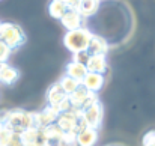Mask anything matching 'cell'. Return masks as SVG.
I'll use <instances>...</instances> for the list:
<instances>
[{
    "mask_svg": "<svg viewBox=\"0 0 155 146\" xmlns=\"http://www.w3.org/2000/svg\"><path fill=\"white\" fill-rule=\"evenodd\" d=\"M45 99H47V105L54 107L60 114L71 110V104H69L68 95L65 94V91L62 89V86L59 85V81L54 83L51 88H48L47 95H45Z\"/></svg>",
    "mask_w": 155,
    "mask_h": 146,
    "instance_id": "cell-4",
    "label": "cell"
},
{
    "mask_svg": "<svg viewBox=\"0 0 155 146\" xmlns=\"http://www.w3.org/2000/svg\"><path fill=\"white\" fill-rule=\"evenodd\" d=\"M81 116L86 122V125L89 128H94V130H98L103 124V118H104V108L103 104L100 102V99L97 102H94L91 107H87L86 110L81 111Z\"/></svg>",
    "mask_w": 155,
    "mask_h": 146,
    "instance_id": "cell-6",
    "label": "cell"
},
{
    "mask_svg": "<svg viewBox=\"0 0 155 146\" xmlns=\"http://www.w3.org/2000/svg\"><path fill=\"white\" fill-rule=\"evenodd\" d=\"M20 136V140L23 146H42L47 145V139L44 134V130H26Z\"/></svg>",
    "mask_w": 155,
    "mask_h": 146,
    "instance_id": "cell-7",
    "label": "cell"
},
{
    "mask_svg": "<svg viewBox=\"0 0 155 146\" xmlns=\"http://www.w3.org/2000/svg\"><path fill=\"white\" fill-rule=\"evenodd\" d=\"M42 146H48V145H42Z\"/></svg>",
    "mask_w": 155,
    "mask_h": 146,
    "instance_id": "cell-26",
    "label": "cell"
},
{
    "mask_svg": "<svg viewBox=\"0 0 155 146\" xmlns=\"http://www.w3.org/2000/svg\"><path fill=\"white\" fill-rule=\"evenodd\" d=\"M68 99H69V104H71V110L83 111L87 107H91L94 102H97L98 97H97V94L89 92L84 86H80L75 92L68 95Z\"/></svg>",
    "mask_w": 155,
    "mask_h": 146,
    "instance_id": "cell-5",
    "label": "cell"
},
{
    "mask_svg": "<svg viewBox=\"0 0 155 146\" xmlns=\"http://www.w3.org/2000/svg\"><path fill=\"white\" fill-rule=\"evenodd\" d=\"M87 59H89V53L87 51H84V53H77V54H74V62H78V63H83V65H86V62H87Z\"/></svg>",
    "mask_w": 155,
    "mask_h": 146,
    "instance_id": "cell-24",
    "label": "cell"
},
{
    "mask_svg": "<svg viewBox=\"0 0 155 146\" xmlns=\"http://www.w3.org/2000/svg\"><path fill=\"white\" fill-rule=\"evenodd\" d=\"M44 134H45L47 145H48V146H51V145H54V143H57V142L62 139V136H63L62 130H60V128H59L56 124L45 127V128H44Z\"/></svg>",
    "mask_w": 155,
    "mask_h": 146,
    "instance_id": "cell-18",
    "label": "cell"
},
{
    "mask_svg": "<svg viewBox=\"0 0 155 146\" xmlns=\"http://www.w3.org/2000/svg\"><path fill=\"white\" fill-rule=\"evenodd\" d=\"M116 146H120V145H116Z\"/></svg>",
    "mask_w": 155,
    "mask_h": 146,
    "instance_id": "cell-29",
    "label": "cell"
},
{
    "mask_svg": "<svg viewBox=\"0 0 155 146\" xmlns=\"http://www.w3.org/2000/svg\"><path fill=\"white\" fill-rule=\"evenodd\" d=\"M143 146H155V130L148 131L143 136Z\"/></svg>",
    "mask_w": 155,
    "mask_h": 146,
    "instance_id": "cell-23",
    "label": "cell"
},
{
    "mask_svg": "<svg viewBox=\"0 0 155 146\" xmlns=\"http://www.w3.org/2000/svg\"><path fill=\"white\" fill-rule=\"evenodd\" d=\"M12 54V50L9 48L5 42L0 41V63H6V60L11 57Z\"/></svg>",
    "mask_w": 155,
    "mask_h": 146,
    "instance_id": "cell-22",
    "label": "cell"
},
{
    "mask_svg": "<svg viewBox=\"0 0 155 146\" xmlns=\"http://www.w3.org/2000/svg\"><path fill=\"white\" fill-rule=\"evenodd\" d=\"M83 17L75 11V9H68V12L62 17V26L66 29V32H72V30H77V29H81L83 26Z\"/></svg>",
    "mask_w": 155,
    "mask_h": 146,
    "instance_id": "cell-8",
    "label": "cell"
},
{
    "mask_svg": "<svg viewBox=\"0 0 155 146\" xmlns=\"http://www.w3.org/2000/svg\"><path fill=\"white\" fill-rule=\"evenodd\" d=\"M0 26H2V21H0Z\"/></svg>",
    "mask_w": 155,
    "mask_h": 146,
    "instance_id": "cell-27",
    "label": "cell"
},
{
    "mask_svg": "<svg viewBox=\"0 0 155 146\" xmlns=\"http://www.w3.org/2000/svg\"><path fill=\"white\" fill-rule=\"evenodd\" d=\"M0 124L8 127L15 134H21L27 130V111L21 108L0 110Z\"/></svg>",
    "mask_w": 155,
    "mask_h": 146,
    "instance_id": "cell-3",
    "label": "cell"
},
{
    "mask_svg": "<svg viewBox=\"0 0 155 146\" xmlns=\"http://www.w3.org/2000/svg\"><path fill=\"white\" fill-rule=\"evenodd\" d=\"M86 68H87V72H94V74H101V75H104V72L108 68L107 57L105 56H89V59L86 62Z\"/></svg>",
    "mask_w": 155,
    "mask_h": 146,
    "instance_id": "cell-10",
    "label": "cell"
},
{
    "mask_svg": "<svg viewBox=\"0 0 155 146\" xmlns=\"http://www.w3.org/2000/svg\"><path fill=\"white\" fill-rule=\"evenodd\" d=\"M18 78H20V71H18L17 68H14V66L6 65V66L3 68V71L0 72V83H3V85H6V86L14 85Z\"/></svg>",
    "mask_w": 155,
    "mask_h": 146,
    "instance_id": "cell-16",
    "label": "cell"
},
{
    "mask_svg": "<svg viewBox=\"0 0 155 146\" xmlns=\"http://www.w3.org/2000/svg\"><path fill=\"white\" fill-rule=\"evenodd\" d=\"M111 146H116V145H111Z\"/></svg>",
    "mask_w": 155,
    "mask_h": 146,
    "instance_id": "cell-28",
    "label": "cell"
},
{
    "mask_svg": "<svg viewBox=\"0 0 155 146\" xmlns=\"http://www.w3.org/2000/svg\"><path fill=\"white\" fill-rule=\"evenodd\" d=\"M8 146H23L21 140H20V136H18V134H15V136H14V139L8 143Z\"/></svg>",
    "mask_w": 155,
    "mask_h": 146,
    "instance_id": "cell-25",
    "label": "cell"
},
{
    "mask_svg": "<svg viewBox=\"0 0 155 146\" xmlns=\"http://www.w3.org/2000/svg\"><path fill=\"white\" fill-rule=\"evenodd\" d=\"M65 75L74 78L75 81H78V83L81 85L83 80H84L86 75H87V68H86V65H83V63H78V62L71 60V62L66 65V74H65Z\"/></svg>",
    "mask_w": 155,
    "mask_h": 146,
    "instance_id": "cell-9",
    "label": "cell"
},
{
    "mask_svg": "<svg viewBox=\"0 0 155 146\" xmlns=\"http://www.w3.org/2000/svg\"><path fill=\"white\" fill-rule=\"evenodd\" d=\"M98 9H100V2H97V0H81L77 3V12L83 18L95 15L98 12Z\"/></svg>",
    "mask_w": 155,
    "mask_h": 146,
    "instance_id": "cell-14",
    "label": "cell"
},
{
    "mask_svg": "<svg viewBox=\"0 0 155 146\" xmlns=\"http://www.w3.org/2000/svg\"><path fill=\"white\" fill-rule=\"evenodd\" d=\"M39 116H41V122H42V128L48 127V125H53L57 122V118L60 116V113L51 107V105H45L41 111H39Z\"/></svg>",
    "mask_w": 155,
    "mask_h": 146,
    "instance_id": "cell-15",
    "label": "cell"
},
{
    "mask_svg": "<svg viewBox=\"0 0 155 146\" xmlns=\"http://www.w3.org/2000/svg\"><path fill=\"white\" fill-rule=\"evenodd\" d=\"M59 85L62 86V89L65 91L66 95H71L72 92H75V91L81 86L78 81H75L74 78H71V77H68V75H63V77L59 80Z\"/></svg>",
    "mask_w": 155,
    "mask_h": 146,
    "instance_id": "cell-19",
    "label": "cell"
},
{
    "mask_svg": "<svg viewBox=\"0 0 155 146\" xmlns=\"http://www.w3.org/2000/svg\"><path fill=\"white\" fill-rule=\"evenodd\" d=\"M14 136H15L14 131L0 124V146H8V143L14 139Z\"/></svg>",
    "mask_w": 155,
    "mask_h": 146,
    "instance_id": "cell-21",
    "label": "cell"
},
{
    "mask_svg": "<svg viewBox=\"0 0 155 146\" xmlns=\"http://www.w3.org/2000/svg\"><path fill=\"white\" fill-rule=\"evenodd\" d=\"M92 36H94V33L89 29L81 27V29H77V30H72V32H66L65 36H63V44L72 54L84 53L89 48Z\"/></svg>",
    "mask_w": 155,
    "mask_h": 146,
    "instance_id": "cell-1",
    "label": "cell"
},
{
    "mask_svg": "<svg viewBox=\"0 0 155 146\" xmlns=\"http://www.w3.org/2000/svg\"><path fill=\"white\" fill-rule=\"evenodd\" d=\"M51 146H78L77 145V134H74V133H63L62 139Z\"/></svg>",
    "mask_w": 155,
    "mask_h": 146,
    "instance_id": "cell-20",
    "label": "cell"
},
{
    "mask_svg": "<svg viewBox=\"0 0 155 146\" xmlns=\"http://www.w3.org/2000/svg\"><path fill=\"white\" fill-rule=\"evenodd\" d=\"M107 51H108L107 39L103 38V36H100V35H94L92 41L89 44V48H87L89 56H105Z\"/></svg>",
    "mask_w": 155,
    "mask_h": 146,
    "instance_id": "cell-11",
    "label": "cell"
},
{
    "mask_svg": "<svg viewBox=\"0 0 155 146\" xmlns=\"http://www.w3.org/2000/svg\"><path fill=\"white\" fill-rule=\"evenodd\" d=\"M0 41L5 42L14 51V50L20 48L26 44V33L15 23H2V26H0Z\"/></svg>",
    "mask_w": 155,
    "mask_h": 146,
    "instance_id": "cell-2",
    "label": "cell"
},
{
    "mask_svg": "<svg viewBox=\"0 0 155 146\" xmlns=\"http://www.w3.org/2000/svg\"><path fill=\"white\" fill-rule=\"evenodd\" d=\"M81 86H84L92 94H98V91H101V88L104 86V75H101V74H94V72H87V75L83 80Z\"/></svg>",
    "mask_w": 155,
    "mask_h": 146,
    "instance_id": "cell-13",
    "label": "cell"
},
{
    "mask_svg": "<svg viewBox=\"0 0 155 146\" xmlns=\"http://www.w3.org/2000/svg\"><path fill=\"white\" fill-rule=\"evenodd\" d=\"M48 12L53 18L62 20V17L68 12V2L65 0H53L48 5Z\"/></svg>",
    "mask_w": 155,
    "mask_h": 146,
    "instance_id": "cell-17",
    "label": "cell"
},
{
    "mask_svg": "<svg viewBox=\"0 0 155 146\" xmlns=\"http://www.w3.org/2000/svg\"><path fill=\"white\" fill-rule=\"evenodd\" d=\"M98 142V130L84 128L77 133V145L78 146H95Z\"/></svg>",
    "mask_w": 155,
    "mask_h": 146,
    "instance_id": "cell-12",
    "label": "cell"
}]
</instances>
